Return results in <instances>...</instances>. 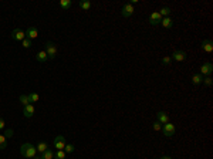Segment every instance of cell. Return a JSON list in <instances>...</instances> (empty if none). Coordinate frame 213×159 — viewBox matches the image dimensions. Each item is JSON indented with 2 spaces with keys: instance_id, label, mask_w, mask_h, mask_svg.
Listing matches in <instances>:
<instances>
[{
  "instance_id": "1",
  "label": "cell",
  "mask_w": 213,
  "mask_h": 159,
  "mask_svg": "<svg viewBox=\"0 0 213 159\" xmlns=\"http://www.w3.org/2000/svg\"><path fill=\"white\" fill-rule=\"evenodd\" d=\"M20 153L23 155V158L33 159L36 155H37V149H36L31 144H23L20 146Z\"/></svg>"
},
{
  "instance_id": "2",
  "label": "cell",
  "mask_w": 213,
  "mask_h": 159,
  "mask_svg": "<svg viewBox=\"0 0 213 159\" xmlns=\"http://www.w3.org/2000/svg\"><path fill=\"white\" fill-rule=\"evenodd\" d=\"M46 53H47L48 58L53 60L57 57V46L53 41H47L46 43Z\"/></svg>"
},
{
  "instance_id": "3",
  "label": "cell",
  "mask_w": 213,
  "mask_h": 159,
  "mask_svg": "<svg viewBox=\"0 0 213 159\" xmlns=\"http://www.w3.org/2000/svg\"><path fill=\"white\" fill-rule=\"evenodd\" d=\"M175 131H176V128H175V125L172 124V122L163 124L162 132H163V135H165L166 138H171V136H173V135H175Z\"/></svg>"
},
{
  "instance_id": "4",
  "label": "cell",
  "mask_w": 213,
  "mask_h": 159,
  "mask_svg": "<svg viewBox=\"0 0 213 159\" xmlns=\"http://www.w3.org/2000/svg\"><path fill=\"white\" fill-rule=\"evenodd\" d=\"M134 12H135V10H134V6L131 3H125L121 9L122 17H131V16L134 14Z\"/></svg>"
},
{
  "instance_id": "5",
  "label": "cell",
  "mask_w": 213,
  "mask_h": 159,
  "mask_svg": "<svg viewBox=\"0 0 213 159\" xmlns=\"http://www.w3.org/2000/svg\"><path fill=\"white\" fill-rule=\"evenodd\" d=\"M54 148H57V151H63L64 149V146H65V144H67V142H65V138L63 135H58V136H56V138H54Z\"/></svg>"
},
{
  "instance_id": "6",
  "label": "cell",
  "mask_w": 213,
  "mask_h": 159,
  "mask_svg": "<svg viewBox=\"0 0 213 159\" xmlns=\"http://www.w3.org/2000/svg\"><path fill=\"white\" fill-rule=\"evenodd\" d=\"M12 38L16 40V41H23L24 38H26V31H23L20 29H14L12 31Z\"/></svg>"
},
{
  "instance_id": "7",
  "label": "cell",
  "mask_w": 213,
  "mask_h": 159,
  "mask_svg": "<svg viewBox=\"0 0 213 159\" xmlns=\"http://www.w3.org/2000/svg\"><path fill=\"white\" fill-rule=\"evenodd\" d=\"M171 58L175 60V61L182 63V61H185V60H186V53H185V51H182V50H176V51H173V54L171 56Z\"/></svg>"
},
{
  "instance_id": "8",
  "label": "cell",
  "mask_w": 213,
  "mask_h": 159,
  "mask_svg": "<svg viewBox=\"0 0 213 159\" xmlns=\"http://www.w3.org/2000/svg\"><path fill=\"white\" fill-rule=\"evenodd\" d=\"M212 73H213V65H212V63H205V64L200 67V75L207 77V75H210Z\"/></svg>"
},
{
  "instance_id": "9",
  "label": "cell",
  "mask_w": 213,
  "mask_h": 159,
  "mask_svg": "<svg viewBox=\"0 0 213 159\" xmlns=\"http://www.w3.org/2000/svg\"><path fill=\"white\" fill-rule=\"evenodd\" d=\"M26 37L29 38V40H36V38L39 37V31H37V29L36 27H33V26H30L29 29L26 30Z\"/></svg>"
},
{
  "instance_id": "10",
  "label": "cell",
  "mask_w": 213,
  "mask_h": 159,
  "mask_svg": "<svg viewBox=\"0 0 213 159\" xmlns=\"http://www.w3.org/2000/svg\"><path fill=\"white\" fill-rule=\"evenodd\" d=\"M161 21H162V16L159 14V12L151 13V16H149V23H151L152 26H156V24H159Z\"/></svg>"
},
{
  "instance_id": "11",
  "label": "cell",
  "mask_w": 213,
  "mask_h": 159,
  "mask_svg": "<svg viewBox=\"0 0 213 159\" xmlns=\"http://www.w3.org/2000/svg\"><path fill=\"white\" fill-rule=\"evenodd\" d=\"M156 118H158V122H159V124H168L169 122V115L166 114L165 111H159L156 114Z\"/></svg>"
},
{
  "instance_id": "12",
  "label": "cell",
  "mask_w": 213,
  "mask_h": 159,
  "mask_svg": "<svg viewBox=\"0 0 213 159\" xmlns=\"http://www.w3.org/2000/svg\"><path fill=\"white\" fill-rule=\"evenodd\" d=\"M23 115L26 118H31L34 115V105L33 104H29V105L23 107Z\"/></svg>"
},
{
  "instance_id": "13",
  "label": "cell",
  "mask_w": 213,
  "mask_h": 159,
  "mask_svg": "<svg viewBox=\"0 0 213 159\" xmlns=\"http://www.w3.org/2000/svg\"><path fill=\"white\" fill-rule=\"evenodd\" d=\"M202 50H203L205 53H212L213 51L212 40H203V41H202Z\"/></svg>"
},
{
  "instance_id": "14",
  "label": "cell",
  "mask_w": 213,
  "mask_h": 159,
  "mask_svg": "<svg viewBox=\"0 0 213 159\" xmlns=\"http://www.w3.org/2000/svg\"><path fill=\"white\" fill-rule=\"evenodd\" d=\"M36 60L39 63H46L48 60V56L47 53H46V50H40L39 53H37V56H36Z\"/></svg>"
},
{
  "instance_id": "15",
  "label": "cell",
  "mask_w": 213,
  "mask_h": 159,
  "mask_svg": "<svg viewBox=\"0 0 213 159\" xmlns=\"http://www.w3.org/2000/svg\"><path fill=\"white\" fill-rule=\"evenodd\" d=\"M161 24H162V27H165V29H172V26H173V20H172L171 17H162Z\"/></svg>"
},
{
  "instance_id": "16",
  "label": "cell",
  "mask_w": 213,
  "mask_h": 159,
  "mask_svg": "<svg viewBox=\"0 0 213 159\" xmlns=\"http://www.w3.org/2000/svg\"><path fill=\"white\" fill-rule=\"evenodd\" d=\"M36 149H37V152L43 153V152H44V151H47V149H48V145H47V142H46V141H40L39 144H37V146H36Z\"/></svg>"
},
{
  "instance_id": "17",
  "label": "cell",
  "mask_w": 213,
  "mask_h": 159,
  "mask_svg": "<svg viewBox=\"0 0 213 159\" xmlns=\"http://www.w3.org/2000/svg\"><path fill=\"white\" fill-rule=\"evenodd\" d=\"M202 81H203V75H200V74H193L192 75V84L199 85V84H202Z\"/></svg>"
},
{
  "instance_id": "18",
  "label": "cell",
  "mask_w": 213,
  "mask_h": 159,
  "mask_svg": "<svg viewBox=\"0 0 213 159\" xmlns=\"http://www.w3.org/2000/svg\"><path fill=\"white\" fill-rule=\"evenodd\" d=\"M41 159H54V152L51 149H47L41 153Z\"/></svg>"
},
{
  "instance_id": "19",
  "label": "cell",
  "mask_w": 213,
  "mask_h": 159,
  "mask_svg": "<svg viewBox=\"0 0 213 159\" xmlns=\"http://www.w3.org/2000/svg\"><path fill=\"white\" fill-rule=\"evenodd\" d=\"M71 4H73V2H71V0H60V6H61V9H64V10L70 9Z\"/></svg>"
},
{
  "instance_id": "20",
  "label": "cell",
  "mask_w": 213,
  "mask_h": 159,
  "mask_svg": "<svg viewBox=\"0 0 213 159\" xmlns=\"http://www.w3.org/2000/svg\"><path fill=\"white\" fill-rule=\"evenodd\" d=\"M19 100H20V102H21V105H23V107H26V105H29V104H30L29 95H27V94H21Z\"/></svg>"
},
{
  "instance_id": "21",
  "label": "cell",
  "mask_w": 213,
  "mask_h": 159,
  "mask_svg": "<svg viewBox=\"0 0 213 159\" xmlns=\"http://www.w3.org/2000/svg\"><path fill=\"white\" fill-rule=\"evenodd\" d=\"M80 7L83 10H90L91 9V2L90 0H83V2H80Z\"/></svg>"
},
{
  "instance_id": "22",
  "label": "cell",
  "mask_w": 213,
  "mask_h": 159,
  "mask_svg": "<svg viewBox=\"0 0 213 159\" xmlns=\"http://www.w3.org/2000/svg\"><path fill=\"white\" fill-rule=\"evenodd\" d=\"M171 7H162V9L159 10V14L162 16V17H169V14H171Z\"/></svg>"
},
{
  "instance_id": "23",
  "label": "cell",
  "mask_w": 213,
  "mask_h": 159,
  "mask_svg": "<svg viewBox=\"0 0 213 159\" xmlns=\"http://www.w3.org/2000/svg\"><path fill=\"white\" fill-rule=\"evenodd\" d=\"M27 95H29L30 104H33V102H37V101L40 100V95L37 94V92H31V94H27Z\"/></svg>"
},
{
  "instance_id": "24",
  "label": "cell",
  "mask_w": 213,
  "mask_h": 159,
  "mask_svg": "<svg viewBox=\"0 0 213 159\" xmlns=\"http://www.w3.org/2000/svg\"><path fill=\"white\" fill-rule=\"evenodd\" d=\"M63 151H64L65 153H73L75 151V146L73 144H65V146H64V149Z\"/></svg>"
},
{
  "instance_id": "25",
  "label": "cell",
  "mask_w": 213,
  "mask_h": 159,
  "mask_svg": "<svg viewBox=\"0 0 213 159\" xmlns=\"http://www.w3.org/2000/svg\"><path fill=\"white\" fill-rule=\"evenodd\" d=\"M65 156H67V153H65L64 151H57V152H54V159H65Z\"/></svg>"
},
{
  "instance_id": "26",
  "label": "cell",
  "mask_w": 213,
  "mask_h": 159,
  "mask_svg": "<svg viewBox=\"0 0 213 159\" xmlns=\"http://www.w3.org/2000/svg\"><path fill=\"white\" fill-rule=\"evenodd\" d=\"M7 146V138L0 134V149H4Z\"/></svg>"
},
{
  "instance_id": "27",
  "label": "cell",
  "mask_w": 213,
  "mask_h": 159,
  "mask_svg": "<svg viewBox=\"0 0 213 159\" xmlns=\"http://www.w3.org/2000/svg\"><path fill=\"white\" fill-rule=\"evenodd\" d=\"M202 83H203L206 87H210L212 85V83H213V80H212V77L210 75H207V77H203V81H202Z\"/></svg>"
},
{
  "instance_id": "28",
  "label": "cell",
  "mask_w": 213,
  "mask_h": 159,
  "mask_svg": "<svg viewBox=\"0 0 213 159\" xmlns=\"http://www.w3.org/2000/svg\"><path fill=\"white\" fill-rule=\"evenodd\" d=\"M21 44H23V47L24 48H30V47H31V46H33V41H31V40H29V38H24V40H23V41H21Z\"/></svg>"
},
{
  "instance_id": "29",
  "label": "cell",
  "mask_w": 213,
  "mask_h": 159,
  "mask_svg": "<svg viewBox=\"0 0 213 159\" xmlns=\"http://www.w3.org/2000/svg\"><path fill=\"white\" fill-rule=\"evenodd\" d=\"M13 134H14V131H13L12 128H7V129H4V134H3V135L6 136V138H12Z\"/></svg>"
},
{
  "instance_id": "30",
  "label": "cell",
  "mask_w": 213,
  "mask_h": 159,
  "mask_svg": "<svg viewBox=\"0 0 213 159\" xmlns=\"http://www.w3.org/2000/svg\"><path fill=\"white\" fill-rule=\"evenodd\" d=\"M152 129H154V131H161V129H162V124H159L158 121H155L154 124H152Z\"/></svg>"
},
{
  "instance_id": "31",
  "label": "cell",
  "mask_w": 213,
  "mask_h": 159,
  "mask_svg": "<svg viewBox=\"0 0 213 159\" xmlns=\"http://www.w3.org/2000/svg\"><path fill=\"white\" fill-rule=\"evenodd\" d=\"M171 61H172L171 57H168V56H166V57H162V63H163V64H171Z\"/></svg>"
},
{
  "instance_id": "32",
  "label": "cell",
  "mask_w": 213,
  "mask_h": 159,
  "mask_svg": "<svg viewBox=\"0 0 213 159\" xmlns=\"http://www.w3.org/2000/svg\"><path fill=\"white\" fill-rule=\"evenodd\" d=\"M2 129H6V122H4L3 118H0V131Z\"/></svg>"
},
{
  "instance_id": "33",
  "label": "cell",
  "mask_w": 213,
  "mask_h": 159,
  "mask_svg": "<svg viewBox=\"0 0 213 159\" xmlns=\"http://www.w3.org/2000/svg\"><path fill=\"white\" fill-rule=\"evenodd\" d=\"M161 159H172V158H171V156H162Z\"/></svg>"
},
{
  "instance_id": "34",
  "label": "cell",
  "mask_w": 213,
  "mask_h": 159,
  "mask_svg": "<svg viewBox=\"0 0 213 159\" xmlns=\"http://www.w3.org/2000/svg\"><path fill=\"white\" fill-rule=\"evenodd\" d=\"M33 159H41V156H34Z\"/></svg>"
},
{
  "instance_id": "35",
  "label": "cell",
  "mask_w": 213,
  "mask_h": 159,
  "mask_svg": "<svg viewBox=\"0 0 213 159\" xmlns=\"http://www.w3.org/2000/svg\"><path fill=\"white\" fill-rule=\"evenodd\" d=\"M154 159H156V158H154Z\"/></svg>"
}]
</instances>
